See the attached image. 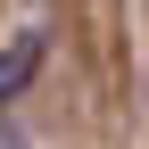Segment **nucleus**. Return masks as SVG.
<instances>
[{
	"label": "nucleus",
	"instance_id": "obj_1",
	"mask_svg": "<svg viewBox=\"0 0 149 149\" xmlns=\"http://www.w3.org/2000/svg\"><path fill=\"white\" fill-rule=\"evenodd\" d=\"M33 66H42V33H17V42L0 50V100H17V91L33 83Z\"/></svg>",
	"mask_w": 149,
	"mask_h": 149
}]
</instances>
